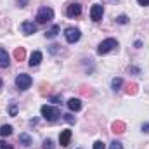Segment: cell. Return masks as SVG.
I'll use <instances>...</instances> for the list:
<instances>
[{
  "label": "cell",
  "mask_w": 149,
  "mask_h": 149,
  "mask_svg": "<svg viewBox=\"0 0 149 149\" xmlns=\"http://www.w3.org/2000/svg\"><path fill=\"white\" fill-rule=\"evenodd\" d=\"M42 116H43V120H47V121H56L59 116H61V111H59V108H56V106H42Z\"/></svg>",
  "instance_id": "obj_1"
},
{
  "label": "cell",
  "mask_w": 149,
  "mask_h": 149,
  "mask_svg": "<svg viewBox=\"0 0 149 149\" xmlns=\"http://www.w3.org/2000/svg\"><path fill=\"white\" fill-rule=\"evenodd\" d=\"M50 19H54V10L50 7H40V10L37 12V23L38 24H45Z\"/></svg>",
  "instance_id": "obj_2"
},
{
  "label": "cell",
  "mask_w": 149,
  "mask_h": 149,
  "mask_svg": "<svg viewBox=\"0 0 149 149\" xmlns=\"http://www.w3.org/2000/svg\"><path fill=\"white\" fill-rule=\"evenodd\" d=\"M114 47H118V42H116L114 38H106L104 42L99 43V47H97V54H99V56L108 54V52H111Z\"/></svg>",
  "instance_id": "obj_3"
},
{
  "label": "cell",
  "mask_w": 149,
  "mask_h": 149,
  "mask_svg": "<svg viewBox=\"0 0 149 149\" xmlns=\"http://www.w3.org/2000/svg\"><path fill=\"white\" fill-rule=\"evenodd\" d=\"M31 83H33V80H31V76L26 73H21L16 76V87L19 88V90H26V88H30L31 87Z\"/></svg>",
  "instance_id": "obj_4"
},
{
  "label": "cell",
  "mask_w": 149,
  "mask_h": 149,
  "mask_svg": "<svg viewBox=\"0 0 149 149\" xmlns=\"http://www.w3.org/2000/svg\"><path fill=\"white\" fill-rule=\"evenodd\" d=\"M64 37H66V42H68V43H74V42H78V40H80L81 33H80V30H78V28L70 26V28H66V30H64Z\"/></svg>",
  "instance_id": "obj_5"
},
{
  "label": "cell",
  "mask_w": 149,
  "mask_h": 149,
  "mask_svg": "<svg viewBox=\"0 0 149 149\" xmlns=\"http://www.w3.org/2000/svg\"><path fill=\"white\" fill-rule=\"evenodd\" d=\"M102 14H104V7L99 5V3H94L92 9H90V19L92 21H101L102 19Z\"/></svg>",
  "instance_id": "obj_6"
},
{
  "label": "cell",
  "mask_w": 149,
  "mask_h": 149,
  "mask_svg": "<svg viewBox=\"0 0 149 149\" xmlns=\"http://www.w3.org/2000/svg\"><path fill=\"white\" fill-rule=\"evenodd\" d=\"M80 14H81V5L78 2H73L66 7V16L68 17H78Z\"/></svg>",
  "instance_id": "obj_7"
},
{
  "label": "cell",
  "mask_w": 149,
  "mask_h": 149,
  "mask_svg": "<svg viewBox=\"0 0 149 149\" xmlns=\"http://www.w3.org/2000/svg\"><path fill=\"white\" fill-rule=\"evenodd\" d=\"M21 31L24 35H31V33L37 31V24L31 23V21H24V23H21Z\"/></svg>",
  "instance_id": "obj_8"
},
{
  "label": "cell",
  "mask_w": 149,
  "mask_h": 149,
  "mask_svg": "<svg viewBox=\"0 0 149 149\" xmlns=\"http://www.w3.org/2000/svg\"><path fill=\"white\" fill-rule=\"evenodd\" d=\"M70 141H71V130H63L61 135H59V142H61V146L66 148V146L70 144Z\"/></svg>",
  "instance_id": "obj_9"
},
{
  "label": "cell",
  "mask_w": 149,
  "mask_h": 149,
  "mask_svg": "<svg viewBox=\"0 0 149 149\" xmlns=\"http://www.w3.org/2000/svg\"><path fill=\"white\" fill-rule=\"evenodd\" d=\"M42 57H43V56H42V52H40V50H35V52L31 54L30 61H28V63H30V66H31V68H33V66H38V64L42 63Z\"/></svg>",
  "instance_id": "obj_10"
},
{
  "label": "cell",
  "mask_w": 149,
  "mask_h": 149,
  "mask_svg": "<svg viewBox=\"0 0 149 149\" xmlns=\"http://www.w3.org/2000/svg\"><path fill=\"white\" fill-rule=\"evenodd\" d=\"M68 108H70L71 111H80V109H81V101H80V99H74V97H71V99L68 101Z\"/></svg>",
  "instance_id": "obj_11"
},
{
  "label": "cell",
  "mask_w": 149,
  "mask_h": 149,
  "mask_svg": "<svg viewBox=\"0 0 149 149\" xmlns=\"http://www.w3.org/2000/svg\"><path fill=\"white\" fill-rule=\"evenodd\" d=\"M0 66L2 68L9 66V54L5 52V49H0Z\"/></svg>",
  "instance_id": "obj_12"
},
{
  "label": "cell",
  "mask_w": 149,
  "mask_h": 149,
  "mask_svg": "<svg viewBox=\"0 0 149 149\" xmlns=\"http://www.w3.org/2000/svg\"><path fill=\"white\" fill-rule=\"evenodd\" d=\"M14 57H16V61H24V57H26L24 47H17V49L14 50Z\"/></svg>",
  "instance_id": "obj_13"
},
{
  "label": "cell",
  "mask_w": 149,
  "mask_h": 149,
  "mask_svg": "<svg viewBox=\"0 0 149 149\" xmlns=\"http://www.w3.org/2000/svg\"><path fill=\"white\" fill-rule=\"evenodd\" d=\"M111 128H113V132H114V134H123L127 127H125V123H123V121H114Z\"/></svg>",
  "instance_id": "obj_14"
},
{
  "label": "cell",
  "mask_w": 149,
  "mask_h": 149,
  "mask_svg": "<svg viewBox=\"0 0 149 149\" xmlns=\"http://www.w3.org/2000/svg\"><path fill=\"white\" fill-rule=\"evenodd\" d=\"M59 30H61V28H59L57 24H54L50 30H47V31H45V37H47V38H56V37H57V33H59Z\"/></svg>",
  "instance_id": "obj_15"
},
{
  "label": "cell",
  "mask_w": 149,
  "mask_h": 149,
  "mask_svg": "<svg viewBox=\"0 0 149 149\" xmlns=\"http://www.w3.org/2000/svg\"><path fill=\"white\" fill-rule=\"evenodd\" d=\"M10 134H12V127L10 125H2L0 127V135L2 137H9Z\"/></svg>",
  "instance_id": "obj_16"
},
{
  "label": "cell",
  "mask_w": 149,
  "mask_h": 149,
  "mask_svg": "<svg viewBox=\"0 0 149 149\" xmlns=\"http://www.w3.org/2000/svg\"><path fill=\"white\" fill-rule=\"evenodd\" d=\"M19 144H23V146H30V144H31V137H30L28 134H21V135H19Z\"/></svg>",
  "instance_id": "obj_17"
},
{
  "label": "cell",
  "mask_w": 149,
  "mask_h": 149,
  "mask_svg": "<svg viewBox=\"0 0 149 149\" xmlns=\"http://www.w3.org/2000/svg\"><path fill=\"white\" fill-rule=\"evenodd\" d=\"M121 85H123V80H121V78H113V81H111L113 90H120Z\"/></svg>",
  "instance_id": "obj_18"
},
{
  "label": "cell",
  "mask_w": 149,
  "mask_h": 149,
  "mask_svg": "<svg viewBox=\"0 0 149 149\" xmlns=\"http://www.w3.org/2000/svg\"><path fill=\"white\" fill-rule=\"evenodd\" d=\"M116 21H118L120 24H127V23H128V17H127L125 14H121V16H118V17H116Z\"/></svg>",
  "instance_id": "obj_19"
},
{
  "label": "cell",
  "mask_w": 149,
  "mask_h": 149,
  "mask_svg": "<svg viewBox=\"0 0 149 149\" xmlns=\"http://www.w3.org/2000/svg\"><path fill=\"white\" fill-rule=\"evenodd\" d=\"M135 92H137V85H135V83H130L128 88H127V94H132V95H134Z\"/></svg>",
  "instance_id": "obj_20"
},
{
  "label": "cell",
  "mask_w": 149,
  "mask_h": 149,
  "mask_svg": "<svg viewBox=\"0 0 149 149\" xmlns=\"http://www.w3.org/2000/svg\"><path fill=\"white\" fill-rule=\"evenodd\" d=\"M43 149H54V142L50 139H45L43 141Z\"/></svg>",
  "instance_id": "obj_21"
},
{
  "label": "cell",
  "mask_w": 149,
  "mask_h": 149,
  "mask_svg": "<svg viewBox=\"0 0 149 149\" xmlns=\"http://www.w3.org/2000/svg\"><path fill=\"white\" fill-rule=\"evenodd\" d=\"M63 116H64V120H66L68 123H71V125L74 123V116H73V114H70V113H66V114H63Z\"/></svg>",
  "instance_id": "obj_22"
},
{
  "label": "cell",
  "mask_w": 149,
  "mask_h": 149,
  "mask_svg": "<svg viewBox=\"0 0 149 149\" xmlns=\"http://www.w3.org/2000/svg\"><path fill=\"white\" fill-rule=\"evenodd\" d=\"M16 113H17V106H16V104H10V108H9V114H10V116H16Z\"/></svg>",
  "instance_id": "obj_23"
},
{
  "label": "cell",
  "mask_w": 149,
  "mask_h": 149,
  "mask_svg": "<svg viewBox=\"0 0 149 149\" xmlns=\"http://www.w3.org/2000/svg\"><path fill=\"white\" fill-rule=\"evenodd\" d=\"M109 149H123V146H121V142L114 141V142H111V146H109Z\"/></svg>",
  "instance_id": "obj_24"
},
{
  "label": "cell",
  "mask_w": 149,
  "mask_h": 149,
  "mask_svg": "<svg viewBox=\"0 0 149 149\" xmlns=\"http://www.w3.org/2000/svg\"><path fill=\"white\" fill-rule=\"evenodd\" d=\"M94 149H106V146H104V142L97 141V142H94Z\"/></svg>",
  "instance_id": "obj_25"
},
{
  "label": "cell",
  "mask_w": 149,
  "mask_h": 149,
  "mask_svg": "<svg viewBox=\"0 0 149 149\" xmlns=\"http://www.w3.org/2000/svg\"><path fill=\"white\" fill-rule=\"evenodd\" d=\"M0 149H12V144H7L5 141H0Z\"/></svg>",
  "instance_id": "obj_26"
},
{
  "label": "cell",
  "mask_w": 149,
  "mask_h": 149,
  "mask_svg": "<svg viewBox=\"0 0 149 149\" xmlns=\"http://www.w3.org/2000/svg\"><path fill=\"white\" fill-rule=\"evenodd\" d=\"M49 50L54 54V52H57V50H59V45H50V49H49Z\"/></svg>",
  "instance_id": "obj_27"
},
{
  "label": "cell",
  "mask_w": 149,
  "mask_h": 149,
  "mask_svg": "<svg viewBox=\"0 0 149 149\" xmlns=\"http://www.w3.org/2000/svg\"><path fill=\"white\" fill-rule=\"evenodd\" d=\"M142 132H146V134H149V123H146V125H142Z\"/></svg>",
  "instance_id": "obj_28"
},
{
  "label": "cell",
  "mask_w": 149,
  "mask_h": 149,
  "mask_svg": "<svg viewBox=\"0 0 149 149\" xmlns=\"http://www.w3.org/2000/svg\"><path fill=\"white\" fill-rule=\"evenodd\" d=\"M139 5H149V0H137Z\"/></svg>",
  "instance_id": "obj_29"
},
{
  "label": "cell",
  "mask_w": 149,
  "mask_h": 149,
  "mask_svg": "<svg viewBox=\"0 0 149 149\" xmlns=\"http://www.w3.org/2000/svg\"><path fill=\"white\" fill-rule=\"evenodd\" d=\"M26 2H28V0H17V5H19V7H24Z\"/></svg>",
  "instance_id": "obj_30"
},
{
  "label": "cell",
  "mask_w": 149,
  "mask_h": 149,
  "mask_svg": "<svg viewBox=\"0 0 149 149\" xmlns=\"http://www.w3.org/2000/svg\"><path fill=\"white\" fill-rule=\"evenodd\" d=\"M0 88H2V78H0Z\"/></svg>",
  "instance_id": "obj_31"
}]
</instances>
